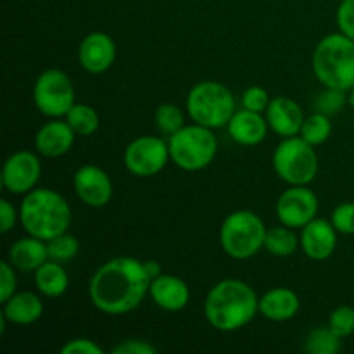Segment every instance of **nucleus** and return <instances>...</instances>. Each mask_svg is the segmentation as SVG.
<instances>
[{
	"label": "nucleus",
	"mask_w": 354,
	"mask_h": 354,
	"mask_svg": "<svg viewBox=\"0 0 354 354\" xmlns=\"http://www.w3.org/2000/svg\"><path fill=\"white\" fill-rule=\"evenodd\" d=\"M144 261L131 256H118L104 263L92 275L88 297L104 315L123 317L142 304L151 287Z\"/></svg>",
	"instance_id": "f257e3e1"
},
{
	"label": "nucleus",
	"mask_w": 354,
	"mask_h": 354,
	"mask_svg": "<svg viewBox=\"0 0 354 354\" xmlns=\"http://www.w3.org/2000/svg\"><path fill=\"white\" fill-rule=\"evenodd\" d=\"M259 313V297L248 282L225 279L214 283L204 299V317L218 332L244 328Z\"/></svg>",
	"instance_id": "f03ea898"
},
{
	"label": "nucleus",
	"mask_w": 354,
	"mask_h": 354,
	"mask_svg": "<svg viewBox=\"0 0 354 354\" xmlns=\"http://www.w3.org/2000/svg\"><path fill=\"white\" fill-rule=\"evenodd\" d=\"M19 223L28 235L48 242L71 227V207L52 189H33L19 204Z\"/></svg>",
	"instance_id": "7ed1b4c3"
},
{
	"label": "nucleus",
	"mask_w": 354,
	"mask_h": 354,
	"mask_svg": "<svg viewBox=\"0 0 354 354\" xmlns=\"http://www.w3.org/2000/svg\"><path fill=\"white\" fill-rule=\"evenodd\" d=\"M311 68L324 86L349 92L354 85V40L341 31L324 37L315 47Z\"/></svg>",
	"instance_id": "20e7f679"
},
{
	"label": "nucleus",
	"mask_w": 354,
	"mask_h": 354,
	"mask_svg": "<svg viewBox=\"0 0 354 354\" xmlns=\"http://www.w3.org/2000/svg\"><path fill=\"white\" fill-rule=\"evenodd\" d=\"M185 106L194 123L216 130L230 123L235 114V97L223 83L207 80L190 88Z\"/></svg>",
	"instance_id": "39448f33"
},
{
	"label": "nucleus",
	"mask_w": 354,
	"mask_h": 354,
	"mask_svg": "<svg viewBox=\"0 0 354 354\" xmlns=\"http://www.w3.org/2000/svg\"><path fill=\"white\" fill-rule=\"evenodd\" d=\"M169 159L183 171H201L214 161L218 138L213 130L203 124H185L168 137Z\"/></svg>",
	"instance_id": "423d86ee"
},
{
	"label": "nucleus",
	"mask_w": 354,
	"mask_h": 354,
	"mask_svg": "<svg viewBox=\"0 0 354 354\" xmlns=\"http://www.w3.org/2000/svg\"><path fill=\"white\" fill-rule=\"evenodd\" d=\"M265 221L249 209H239L228 214L220 228V244L225 254L237 261H245L265 248Z\"/></svg>",
	"instance_id": "0eeeda50"
},
{
	"label": "nucleus",
	"mask_w": 354,
	"mask_h": 354,
	"mask_svg": "<svg viewBox=\"0 0 354 354\" xmlns=\"http://www.w3.org/2000/svg\"><path fill=\"white\" fill-rule=\"evenodd\" d=\"M273 169L289 185H310L318 175V154L315 145L301 135L287 137L273 152Z\"/></svg>",
	"instance_id": "6e6552de"
},
{
	"label": "nucleus",
	"mask_w": 354,
	"mask_h": 354,
	"mask_svg": "<svg viewBox=\"0 0 354 354\" xmlns=\"http://www.w3.org/2000/svg\"><path fill=\"white\" fill-rule=\"evenodd\" d=\"M75 85L62 69H45L33 85V104L44 116L64 118L75 106Z\"/></svg>",
	"instance_id": "1a4fd4ad"
},
{
	"label": "nucleus",
	"mask_w": 354,
	"mask_h": 354,
	"mask_svg": "<svg viewBox=\"0 0 354 354\" xmlns=\"http://www.w3.org/2000/svg\"><path fill=\"white\" fill-rule=\"evenodd\" d=\"M169 161L168 142L154 135L137 137L127 145L123 154L124 168L138 178L159 175Z\"/></svg>",
	"instance_id": "9d476101"
},
{
	"label": "nucleus",
	"mask_w": 354,
	"mask_h": 354,
	"mask_svg": "<svg viewBox=\"0 0 354 354\" xmlns=\"http://www.w3.org/2000/svg\"><path fill=\"white\" fill-rule=\"evenodd\" d=\"M275 211L280 223L301 230L318 216L320 201L308 185H290L277 201Z\"/></svg>",
	"instance_id": "9b49d317"
},
{
	"label": "nucleus",
	"mask_w": 354,
	"mask_h": 354,
	"mask_svg": "<svg viewBox=\"0 0 354 354\" xmlns=\"http://www.w3.org/2000/svg\"><path fill=\"white\" fill-rule=\"evenodd\" d=\"M41 176V162L35 152L17 151L3 162L2 183L3 189L12 196H26L37 189Z\"/></svg>",
	"instance_id": "f8f14e48"
},
{
	"label": "nucleus",
	"mask_w": 354,
	"mask_h": 354,
	"mask_svg": "<svg viewBox=\"0 0 354 354\" xmlns=\"http://www.w3.org/2000/svg\"><path fill=\"white\" fill-rule=\"evenodd\" d=\"M73 187L85 206L99 207L107 206L113 199V182L102 168L95 165H83L76 169L73 176Z\"/></svg>",
	"instance_id": "ddd939ff"
},
{
	"label": "nucleus",
	"mask_w": 354,
	"mask_h": 354,
	"mask_svg": "<svg viewBox=\"0 0 354 354\" xmlns=\"http://www.w3.org/2000/svg\"><path fill=\"white\" fill-rule=\"evenodd\" d=\"M116 59V44L104 31H92L78 47V62L86 73L99 75L107 71Z\"/></svg>",
	"instance_id": "4468645a"
},
{
	"label": "nucleus",
	"mask_w": 354,
	"mask_h": 354,
	"mask_svg": "<svg viewBox=\"0 0 354 354\" xmlns=\"http://www.w3.org/2000/svg\"><path fill=\"white\" fill-rule=\"evenodd\" d=\"M337 234L332 221L317 216L306 227L301 228V249L311 261H325L337 248Z\"/></svg>",
	"instance_id": "2eb2a0df"
},
{
	"label": "nucleus",
	"mask_w": 354,
	"mask_h": 354,
	"mask_svg": "<svg viewBox=\"0 0 354 354\" xmlns=\"http://www.w3.org/2000/svg\"><path fill=\"white\" fill-rule=\"evenodd\" d=\"M76 133L66 120L54 118L35 135V149L44 158H61L71 151Z\"/></svg>",
	"instance_id": "dca6fc26"
},
{
	"label": "nucleus",
	"mask_w": 354,
	"mask_h": 354,
	"mask_svg": "<svg viewBox=\"0 0 354 354\" xmlns=\"http://www.w3.org/2000/svg\"><path fill=\"white\" fill-rule=\"evenodd\" d=\"M265 116L268 127L283 138L299 135L304 120H306L299 104L289 97H275L270 100Z\"/></svg>",
	"instance_id": "f3484780"
},
{
	"label": "nucleus",
	"mask_w": 354,
	"mask_h": 354,
	"mask_svg": "<svg viewBox=\"0 0 354 354\" xmlns=\"http://www.w3.org/2000/svg\"><path fill=\"white\" fill-rule=\"evenodd\" d=\"M149 296L152 297L158 308L169 311V313H176L189 304L190 289L185 280H182L180 277L162 273L151 282Z\"/></svg>",
	"instance_id": "a211bd4d"
},
{
	"label": "nucleus",
	"mask_w": 354,
	"mask_h": 354,
	"mask_svg": "<svg viewBox=\"0 0 354 354\" xmlns=\"http://www.w3.org/2000/svg\"><path fill=\"white\" fill-rule=\"evenodd\" d=\"M268 128V121H266V116H263V113H254L244 107L241 111H235L230 123L227 124L232 140L245 147H254L261 144L266 138Z\"/></svg>",
	"instance_id": "6ab92c4d"
},
{
	"label": "nucleus",
	"mask_w": 354,
	"mask_h": 354,
	"mask_svg": "<svg viewBox=\"0 0 354 354\" xmlns=\"http://www.w3.org/2000/svg\"><path fill=\"white\" fill-rule=\"evenodd\" d=\"M7 261L17 270V272H37L45 261H48L47 242L41 239L26 235L14 242L7 252Z\"/></svg>",
	"instance_id": "aec40b11"
},
{
	"label": "nucleus",
	"mask_w": 354,
	"mask_h": 354,
	"mask_svg": "<svg viewBox=\"0 0 354 354\" xmlns=\"http://www.w3.org/2000/svg\"><path fill=\"white\" fill-rule=\"evenodd\" d=\"M299 310V296L287 287H275L259 297V313L270 322L292 320Z\"/></svg>",
	"instance_id": "412c9836"
},
{
	"label": "nucleus",
	"mask_w": 354,
	"mask_h": 354,
	"mask_svg": "<svg viewBox=\"0 0 354 354\" xmlns=\"http://www.w3.org/2000/svg\"><path fill=\"white\" fill-rule=\"evenodd\" d=\"M2 315L6 320L12 325H26L35 324L44 315V301L38 294L24 290V292H16L2 303Z\"/></svg>",
	"instance_id": "4be33fe9"
},
{
	"label": "nucleus",
	"mask_w": 354,
	"mask_h": 354,
	"mask_svg": "<svg viewBox=\"0 0 354 354\" xmlns=\"http://www.w3.org/2000/svg\"><path fill=\"white\" fill-rule=\"evenodd\" d=\"M33 280L38 292L41 296L48 297V299H57L69 287V277L64 266H62V263L52 261V259L45 261L35 272Z\"/></svg>",
	"instance_id": "5701e85b"
},
{
	"label": "nucleus",
	"mask_w": 354,
	"mask_h": 354,
	"mask_svg": "<svg viewBox=\"0 0 354 354\" xmlns=\"http://www.w3.org/2000/svg\"><path fill=\"white\" fill-rule=\"evenodd\" d=\"M299 245V237L294 234V228L280 225V227L266 230L265 249L277 258H287V256L294 254Z\"/></svg>",
	"instance_id": "b1692460"
},
{
	"label": "nucleus",
	"mask_w": 354,
	"mask_h": 354,
	"mask_svg": "<svg viewBox=\"0 0 354 354\" xmlns=\"http://www.w3.org/2000/svg\"><path fill=\"white\" fill-rule=\"evenodd\" d=\"M64 120L71 124L75 133L82 135V137H90L100 127L99 113H97L95 107L88 106V104H75L68 111Z\"/></svg>",
	"instance_id": "393cba45"
},
{
	"label": "nucleus",
	"mask_w": 354,
	"mask_h": 354,
	"mask_svg": "<svg viewBox=\"0 0 354 354\" xmlns=\"http://www.w3.org/2000/svg\"><path fill=\"white\" fill-rule=\"evenodd\" d=\"M341 341L337 334L328 327H317L304 339V351L310 354H337L341 351Z\"/></svg>",
	"instance_id": "a878e982"
},
{
	"label": "nucleus",
	"mask_w": 354,
	"mask_h": 354,
	"mask_svg": "<svg viewBox=\"0 0 354 354\" xmlns=\"http://www.w3.org/2000/svg\"><path fill=\"white\" fill-rule=\"evenodd\" d=\"M299 135L304 138V140L310 142L311 145H315V147L325 144L332 135L330 116L315 111L313 114H310V116L304 120Z\"/></svg>",
	"instance_id": "bb28decb"
},
{
	"label": "nucleus",
	"mask_w": 354,
	"mask_h": 354,
	"mask_svg": "<svg viewBox=\"0 0 354 354\" xmlns=\"http://www.w3.org/2000/svg\"><path fill=\"white\" fill-rule=\"evenodd\" d=\"M156 127H158L159 133L165 137H171L173 133L185 127V114L178 106L171 102L161 104L156 109Z\"/></svg>",
	"instance_id": "cd10ccee"
},
{
	"label": "nucleus",
	"mask_w": 354,
	"mask_h": 354,
	"mask_svg": "<svg viewBox=\"0 0 354 354\" xmlns=\"http://www.w3.org/2000/svg\"><path fill=\"white\" fill-rule=\"evenodd\" d=\"M47 249L48 259L57 263H68L71 259H75L76 254L80 252V242L75 235H71L69 232H64V234L50 239L47 242Z\"/></svg>",
	"instance_id": "c85d7f7f"
},
{
	"label": "nucleus",
	"mask_w": 354,
	"mask_h": 354,
	"mask_svg": "<svg viewBox=\"0 0 354 354\" xmlns=\"http://www.w3.org/2000/svg\"><path fill=\"white\" fill-rule=\"evenodd\" d=\"M346 102H348V97H346L344 90L324 86V90L318 93L317 100H315V109L327 116H334L339 111H342Z\"/></svg>",
	"instance_id": "c756f323"
},
{
	"label": "nucleus",
	"mask_w": 354,
	"mask_h": 354,
	"mask_svg": "<svg viewBox=\"0 0 354 354\" xmlns=\"http://www.w3.org/2000/svg\"><path fill=\"white\" fill-rule=\"evenodd\" d=\"M328 327L334 334L341 339L349 337L354 334V308L353 306H339L328 317Z\"/></svg>",
	"instance_id": "7c9ffc66"
},
{
	"label": "nucleus",
	"mask_w": 354,
	"mask_h": 354,
	"mask_svg": "<svg viewBox=\"0 0 354 354\" xmlns=\"http://www.w3.org/2000/svg\"><path fill=\"white\" fill-rule=\"evenodd\" d=\"M330 221L339 234L354 235V203L339 204L332 211Z\"/></svg>",
	"instance_id": "2f4dec72"
},
{
	"label": "nucleus",
	"mask_w": 354,
	"mask_h": 354,
	"mask_svg": "<svg viewBox=\"0 0 354 354\" xmlns=\"http://www.w3.org/2000/svg\"><path fill=\"white\" fill-rule=\"evenodd\" d=\"M270 95L263 86H249L242 93V107L254 113H265L270 106Z\"/></svg>",
	"instance_id": "473e14b6"
},
{
	"label": "nucleus",
	"mask_w": 354,
	"mask_h": 354,
	"mask_svg": "<svg viewBox=\"0 0 354 354\" xmlns=\"http://www.w3.org/2000/svg\"><path fill=\"white\" fill-rule=\"evenodd\" d=\"M337 26L341 33L354 40V0H342L337 7Z\"/></svg>",
	"instance_id": "72a5a7b5"
},
{
	"label": "nucleus",
	"mask_w": 354,
	"mask_h": 354,
	"mask_svg": "<svg viewBox=\"0 0 354 354\" xmlns=\"http://www.w3.org/2000/svg\"><path fill=\"white\" fill-rule=\"evenodd\" d=\"M14 270L16 268L9 261H3L0 265V301L2 303H6L12 294H16L17 277Z\"/></svg>",
	"instance_id": "f704fd0d"
},
{
	"label": "nucleus",
	"mask_w": 354,
	"mask_h": 354,
	"mask_svg": "<svg viewBox=\"0 0 354 354\" xmlns=\"http://www.w3.org/2000/svg\"><path fill=\"white\" fill-rule=\"evenodd\" d=\"M61 354H104V349L92 339L78 337L66 342L61 348Z\"/></svg>",
	"instance_id": "c9c22d12"
},
{
	"label": "nucleus",
	"mask_w": 354,
	"mask_h": 354,
	"mask_svg": "<svg viewBox=\"0 0 354 354\" xmlns=\"http://www.w3.org/2000/svg\"><path fill=\"white\" fill-rule=\"evenodd\" d=\"M114 354H156L158 348L142 339H127L113 348Z\"/></svg>",
	"instance_id": "e433bc0d"
},
{
	"label": "nucleus",
	"mask_w": 354,
	"mask_h": 354,
	"mask_svg": "<svg viewBox=\"0 0 354 354\" xmlns=\"http://www.w3.org/2000/svg\"><path fill=\"white\" fill-rule=\"evenodd\" d=\"M17 220H19V209H16L10 201L0 199V232L9 234L16 227Z\"/></svg>",
	"instance_id": "4c0bfd02"
},
{
	"label": "nucleus",
	"mask_w": 354,
	"mask_h": 354,
	"mask_svg": "<svg viewBox=\"0 0 354 354\" xmlns=\"http://www.w3.org/2000/svg\"><path fill=\"white\" fill-rule=\"evenodd\" d=\"M144 268H145V272H147V275L151 277V280L158 279L159 275H162L161 265H159L158 261H154V259H149V261H144Z\"/></svg>",
	"instance_id": "58836bf2"
},
{
	"label": "nucleus",
	"mask_w": 354,
	"mask_h": 354,
	"mask_svg": "<svg viewBox=\"0 0 354 354\" xmlns=\"http://www.w3.org/2000/svg\"><path fill=\"white\" fill-rule=\"evenodd\" d=\"M348 104H349V106H351L353 109H354V85H353V88L349 90V95H348Z\"/></svg>",
	"instance_id": "ea45409f"
}]
</instances>
